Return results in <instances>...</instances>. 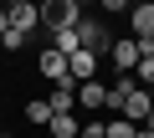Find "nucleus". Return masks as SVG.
I'll list each match as a JSON object with an SVG mask.
<instances>
[{
    "mask_svg": "<svg viewBox=\"0 0 154 138\" xmlns=\"http://www.w3.org/2000/svg\"><path fill=\"white\" fill-rule=\"evenodd\" d=\"M41 138H51V133H41Z\"/></svg>",
    "mask_w": 154,
    "mask_h": 138,
    "instance_id": "a211bd4d",
    "label": "nucleus"
},
{
    "mask_svg": "<svg viewBox=\"0 0 154 138\" xmlns=\"http://www.w3.org/2000/svg\"><path fill=\"white\" fill-rule=\"evenodd\" d=\"M139 128H144V133H154V113H149V118H144V123H139Z\"/></svg>",
    "mask_w": 154,
    "mask_h": 138,
    "instance_id": "2eb2a0df",
    "label": "nucleus"
},
{
    "mask_svg": "<svg viewBox=\"0 0 154 138\" xmlns=\"http://www.w3.org/2000/svg\"><path fill=\"white\" fill-rule=\"evenodd\" d=\"M144 92H149V107H154V87H144Z\"/></svg>",
    "mask_w": 154,
    "mask_h": 138,
    "instance_id": "dca6fc26",
    "label": "nucleus"
},
{
    "mask_svg": "<svg viewBox=\"0 0 154 138\" xmlns=\"http://www.w3.org/2000/svg\"><path fill=\"white\" fill-rule=\"evenodd\" d=\"M0 46H5V51H26V46H31V36H26V31H16V26H11V31H5V36H0Z\"/></svg>",
    "mask_w": 154,
    "mask_h": 138,
    "instance_id": "9b49d317",
    "label": "nucleus"
},
{
    "mask_svg": "<svg viewBox=\"0 0 154 138\" xmlns=\"http://www.w3.org/2000/svg\"><path fill=\"white\" fill-rule=\"evenodd\" d=\"M77 21H82V5H77V0H46V5H41V31L46 36L51 31H67Z\"/></svg>",
    "mask_w": 154,
    "mask_h": 138,
    "instance_id": "f03ea898",
    "label": "nucleus"
},
{
    "mask_svg": "<svg viewBox=\"0 0 154 138\" xmlns=\"http://www.w3.org/2000/svg\"><path fill=\"white\" fill-rule=\"evenodd\" d=\"M46 102H51V113H72L77 107V82H57Z\"/></svg>",
    "mask_w": 154,
    "mask_h": 138,
    "instance_id": "1a4fd4ad",
    "label": "nucleus"
},
{
    "mask_svg": "<svg viewBox=\"0 0 154 138\" xmlns=\"http://www.w3.org/2000/svg\"><path fill=\"white\" fill-rule=\"evenodd\" d=\"M77 138H108V123H82V133Z\"/></svg>",
    "mask_w": 154,
    "mask_h": 138,
    "instance_id": "ddd939ff",
    "label": "nucleus"
},
{
    "mask_svg": "<svg viewBox=\"0 0 154 138\" xmlns=\"http://www.w3.org/2000/svg\"><path fill=\"white\" fill-rule=\"evenodd\" d=\"M108 107H113L118 118H128L134 128H139V123H144V118L154 113V107H149V92H144V87H139L134 77H118V82L108 87Z\"/></svg>",
    "mask_w": 154,
    "mask_h": 138,
    "instance_id": "f257e3e1",
    "label": "nucleus"
},
{
    "mask_svg": "<svg viewBox=\"0 0 154 138\" xmlns=\"http://www.w3.org/2000/svg\"><path fill=\"white\" fill-rule=\"evenodd\" d=\"M134 133H139V128H134L128 118H113V123H108V138H134Z\"/></svg>",
    "mask_w": 154,
    "mask_h": 138,
    "instance_id": "f8f14e48",
    "label": "nucleus"
},
{
    "mask_svg": "<svg viewBox=\"0 0 154 138\" xmlns=\"http://www.w3.org/2000/svg\"><path fill=\"white\" fill-rule=\"evenodd\" d=\"M11 31V16H5V5H0V36H5Z\"/></svg>",
    "mask_w": 154,
    "mask_h": 138,
    "instance_id": "4468645a",
    "label": "nucleus"
},
{
    "mask_svg": "<svg viewBox=\"0 0 154 138\" xmlns=\"http://www.w3.org/2000/svg\"><path fill=\"white\" fill-rule=\"evenodd\" d=\"M128 31L139 46H154V0H144V5H128Z\"/></svg>",
    "mask_w": 154,
    "mask_h": 138,
    "instance_id": "7ed1b4c3",
    "label": "nucleus"
},
{
    "mask_svg": "<svg viewBox=\"0 0 154 138\" xmlns=\"http://www.w3.org/2000/svg\"><path fill=\"white\" fill-rule=\"evenodd\" d=\"M41 77H46L51 87H57V82H72V77H67V56H62V51H51V46L41 51Z\"/></svg>",
    "mask_w": 154,
    "mask_h": 138,
    "instance_id": "423d86ee",
    "label": "nucleus"
},
{
    "mask_svg": "<svg viewBox=\"0 0 154 138\" xmlns=\"http://www.w3.org/2000/svg\"><path fill=\"white\" fill-rule=\"evenodd\" d=\"M108 61L118 66V77H134V66H139V41H134V36H118V41L108 46Z\"/></svg>",
    "mask_w": 154,
    "mask_h": 138,
    "instance_id": "39448f33",
    "label": "nucleus"
},
{
    "mask_svg": "<svg viewBox=\"0 0 154 138\" xmlns=\"http://www.w3.org/2000/svg\"><path fill=\"white\" fill-rule=\"evenodd\" d=\"M77 102H82L88 113H93V107H108V82H98V77L82 82V87H77Z\"/></svg>",
    "mask_w": 154,
    "mask_h": 138,
    "instance_id": "0eeeda50",
    "label": "nucleus"
},
{
    "mask_svg": "<svg viewBox=\"0 0 154 138\" xmlns=\"http://www.w3.org/2000/svg\"><path fill=\"white\" fill-rule=\"evenodd\" d=\"M134 138H154V133H144V128H139V133H134Z\"/></svg>",
    "mask_w": 154,
    "mask_h": 138,
    "instance_id": "f3484780",
    "label": "nucleus"
},
{
    "mask_svg": "<svg viewBox=\"0 0 154 138\" xmlns=\"http://www.w3.org/2000/svg\"><path fill=\"white\" fill-rule=\"evenodd\" d=\"M5 16H11V26H16V31H26V36H36V31H41V5H31V0H11Z\"/></svg>",
    "mask_w": 154,
    "mask_h": 138,
    "instance_id": "20e7f679",
    "label": "nucleus"
},
{
    "mask_svg": "<svg viewBox=\"0 0 154 138\" xmlns=\"http://www.w3.org/2000/svg\"><path fill=\"white\" fill-rule=\"evenodd\" d=\"M46 133H51V138H77V133H82V123H77V113H51Z\"/></svg>",
    "mask_w": 154,
    "mask_h": 138,
    "instance_id": "6e6552de",
    "label": "nucleus"
},
{
    "mask_svg": "<svg viewBox=\"0 0 154 138\" xmlns=\"http://www.w3.org/2000/svg\"><path fill=\"white\" fill-rule=\"evenodd\" d=\"M26 118H31L36 128H46V123H51V102H46V97H31V102H26Z\"/></svg>",
    "mask_w": 154,
    "mask_h": 138,
    "instance_id": "9d476101",
    "label": "nucleus"
}]
</instances>
